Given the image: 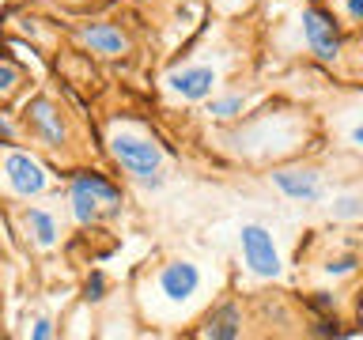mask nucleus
Masks as SVG:
<instances>
[{
  "mask_svg": "<svg viewBox=\"0 0 363 340\" xmlns=\"http://www.w3.org/2000/svg\"><path fill=\"white\" fill-rule=\"evenodd\" d=\"M329 215L333 220H363V197L359 193H340L329 204Z\"/></svg>",
  "mask_w": 363,
  "mask_h": 340,
  "instance_id": "15",
  "label": "nucleus"
},
{
  "mask_svg": "<svg viewBox=\"0 0 363 340\" xmlns=\"http://www.w3.org/2000/svg\"><path fill=\"white\" fill-rule=\"evenodd\" d=\"M147 288L155 291V302L167 306L170 314L178 310H189L193 302L201 299L204 291V272L201 265H193V261H167V265L155 268V276L147 280Z\"/></svg>",
  "mask_w": 363,
  "mask_h": 340,
  "instance_id": "3",
  "label": "nucleus"
},
{
  "mask_svg": "<svg viewBox=\"0 0 363 340\" xmlns=\"http://www.w3.org/2000/svg\"><path fill=\"white\" fill-rule=\"evenodd\" d=\"M306 306H311V310L322 317V314H337L340 299H337L333 291H311V295H306Z\"/></svg>",
  "mask_w": 363,
  "mask_h": 340,
  "instance_id": "17",
  "label": "nucleus"
},
{
  "mask_svg": "<svg viewBox=\"0 0 363 340\" xmlns=\"http://www.w3.org/2000/svg\"><path fill=\"white\" fill-rule=\"evenodd\" d=\"M23 87V68L8 57H0V102H8Z\"/></svg>",
  "mask_w": 363,
  "mask_h": 340,
  "instance_id": "16",
  "label": "nucleus"
},
{
  "mask_svg": "<svg viewBox=\"0 0 363 340\" xmlns=\"http://www.w3.org/2000/svg\"><path fill=\"white\" fill-rule=\"evenodd\" d=\"M348 140H352V147H359V152H363V121H359L356 129L348 132Z\"/></svg>",
  "mask_w": 363,
  "mask_h": 340,
  "instance_id": "22",
  "label": "nucleus"
},
{
  "mask_svg": "<svg viewBox=\"0 0 363 340\" xmlns=\"http://www.w3.org/2000/svg\"><path fill=\"white\" fill-rule=\"evenodd\" d=\"M0 140H4V144H11V147L19 144V129H16V121H11L8 113H0Z\"/></svg>",
  "mask_w": 363,
  "mask_h": 340,
  "instance_id": "20",
  "label": "nucleus"
},
{
  "mask_svg": "<svg viewBox=\"0 0 363 340\" xmlns=\"http://www.w3.org/2000/svg\"><path fill=\"white\" fill-rule=\"evenodd\" d=\"M340 11L352 27H363V0H340Z\"/></svg>",
  "mask_w": 363,
  "mask_h": 340,
  "instance_id": "18",
  "label": "nucleus"
},
{
  "mask_svg": "<svg viewBox=\"0 0 363 340\" xmlns=\"http://www.w3.org/2000/svg\"><path fill=\"white\" fill-rule=\"evenodd\" d=\"M84 291H87V299H95V302L102 299V291H106V280H102V272H95V276L87 280V288H84Z\"/></svg>",
  "mask_w": 363,
  "mask_h": 340,
  "instance_id": "21",
  "label": "nucleus"
},
{
  "mask_svg": "<svg viewBox=\"0 0 363 340\" xmlns=\"http://www.w3.org/2000/svg\"><path fill=\"white\" fill-rule=\"evenodd\" d=\"M303 38H306V50H311L322 64H333L340 57V23L329 8L322 4H306L303 8Z\"/></svg>",
  "mask_w": 363,
  "mask_h": 340,
  "instance_id": "6",
  "label": "nucleus"
},
{
  "mask_svg": "<svg viewBox=\"0 0 363 340\" xmlns=\"http://www.w3.org/2000/svg\"><path fill=\"white\" fill-rule=\"evenodd\" d=\"M359 265H363V257L356 254V249H348V254H337V257L322 261V276L325 280H345V276H352V272H359Z\"/></svg>",
  "mask_w": 363,
  "mask_h": 340,
  "instance_id": "14",
  "label": "nucleus"
},
{
  "mask_svg": "<svg viewBox=\"0 0 363 340\" xmlns=\"http://www.w3.org/2000/svg\"><path fill=\"white\" fill-rule=\"evenodd\" d=\"M50 336H57L53 322H50V317H34V325H30V340H50Z\"/></svg>",
  "mask_w": 363,
  "mask_h": 340,
  "instance_id": "19",
  "label": "nucleus"
},
{
  "mask_svg": "<svg viewBox=\"0 0 363 340\" xmlns=\"http://www.w3.org/2000/svg\"><path fill=\"white\" fill-rule=\"evenodd\" d=\"M216 68L208 64H189V68H174L163 84L170 95H178L182 102H208L212 91H216Z\"/></svg>",
  "mask_w": 363,
  "mask_h": 340,
  "instance_id": "9",
  "label": "nucleus"
},
{
  "mask_svg": "<svg viewBox=\"0 0 363 340\" xmlns=\"http://www.w3.org/2000/svg\"><path fill=\"white\" fill-rule=\"evenodd\" d=\"M19 223H23V231H27V238L38 249H53L57 242H61V223H57V215L53 212H45V208H23L19 212Z\"/></svg>",
  "mask_w": 363,
  "mask_h": 340,
  "instance_id": "12",
  "label": "nucleus"
},
{
  "mask_svg": "<svg viewBox=\"0 0 363 340\" xmlns=\"http://www.w3.org/2000/svg\"><path fill=\"white\" fill-rule=\"evenodd\" d=\"M0 174H4V186L11 189V197H19V200H34L53 186V178H50L42 159H34L30 152H19V147H11L4 155Z\"/></svg>",
  "mask_w": 363,
  "mask_h": 340,
  "instance_id": "5",
  "label": "nucleus"
},
{
  "mask_svg": "<svg viewBox=\"0 0 363 340\" xmlns=\"http://www.w3.org/2000/svg\"><path fill=\"white\" fill-rule=\"evenodd\" d=\"M110 159L121 166V174H129L136 186L144 189H159L167 181V159L159 152L155 140L147 136H136V132H110Z\"/></svg>",
  "mask_w": 363,
  "mask_h": 340,
  "instance_id": "1",
  "label": "nucleus"
},
{
  "mask_svg": "<svg viewBox=\"0 0 363 340\" xmlns=\"http://www.w3.org/2000/svg\"><path fill=\"white\" fill-rule=\"evenodd\" d=\"M76 38L95 57H125L133 50L129 34H125L121 27H113V23H84V27L76 30Z\"/></svg>",
  "mask_w": 363,
  "mask_h": 340,
  "instance_id": "10",
  "label": "nucleus"
},
{
  "mask_svg": "<svg viewBox=\"0 0 363 340\" xmlns=\"http://www.w3.org/2000/svg\"><path fill=\"white\" fill-rule=\"evenodd\" d=\"M269 178L291 204H318L322 200V174L314 166H277Z\"/></svg>",
  "mask_w": 363,
  "mask_h": 340,
  "instance_id": "8",
  "label": "nucleus"
},
{
  "mask_svg": "<svg viewBox=\"0 0 363 340\" xmlns=\"http://www.w3.org/2000/svg\"><path fill=\"white\" fill-rule=\"evenodd\" d=\"M197 336H204V340H238L242 336V306H238L235 299L216 302L208 310V317H204V325L197 329Z\"/></svg>",
  "mask_w": 363,
  "mask_h": 340,
  "instance_id": "11",
  "label": "nucleus"
},
{
  "mask_svg": "<svg viewBox=\"0 0 363 340\" xmlns=\"http://www.w3.org/2000/svg\"><path fill=\"white\" fill-rule=\"evenodd\" d=\"M238 249H242V265L254 272L257 280H280L284 261L277 249V238L265 223H242L238 227Z\"/></svg>",
  "mask_w": 363,
  "mask_h": 340,
  "instance_id": "4",
  "label": "nucleus"
},
{
  "mask_svg": "<svg viewBox=\"0 0 363 340\" xmlns=\"http://www.w3.org/2000/svg\"><path fill=\"white\" fill-rule=\"evenodd\" d=\"M121 204H125L121 189L99 170H79L68 181V212H72V220L79 227L99 223L102 215H118Z\"/></svg>",
  "mask_w": 363,
  "mask_h": 340,
  "instance_id": "2",
  "label": "nucleus"
},
{
  "mask_svg": "<svg viewBox=\"0 0 363 340\" xmlns=\"http://www.w3.org/2000/svg\"><path fill=\"white\" fill-rule=\"evenodd\" d=\"M242 110H246V98L235 91V95H212L204 113H208L212 121H238V118H242Z\"/></svg>",
  "mask_w": 363,
  "mask_h": 340,
  "instance_id": "13",
  "label": "nucleus"
},
{
  "mask_svg": "<svg viewBox=\"0 0 363 340\" xmlns=\"http://www.w3.org/2000/svg\"><path fill=\"white\" fill-rule=\"evenodd\" d=\"M23 121H27L30 136L45 147H65L68 140V125H65V113L57 110V102L50 95H34L23 110Z\"/></svg>",
  "mask_w": 363,
  "mask_h": 340,
  "instance_id": "7",
  "label": "nucleus"
}]
</instances>
